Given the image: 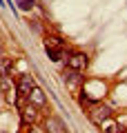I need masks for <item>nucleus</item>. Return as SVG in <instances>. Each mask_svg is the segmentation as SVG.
<instances>
[{"label":"nucleus","instance_id":"obj_5","mask_svg":"<svg viewBox=\"0 0 127 133\" xmlns=\"http://www.w3.org/2000/svg\"><path fill=\"white\" fill-rule=\"evenodd\" d=\"M20 113H22V120L25 122H31V124H36L38 120H40V107H36V104H31L27 100V104L20 109Z\"/></svg>","mask_w":127,"mask_h":133},{"label":"nucleus","instance_id":"obj_1","mask_svg":"<svg viewBox=\"0 0 127 133\" xmlns=\"http://www.w3.org/2000/svg\"><path fill=\"white\" fill-rule=\"evenodd\" d=\"M83 71H76L71 66H67L65 71H62V80H65V87L69 89V93L74 98H78V93L83 91V84H85V78L80 76Z\"/></svg>","mask_w":127,"mask_h":133},{"label":"nucleus","instance_id":"obj_8","mask_svg":"<svg viewBox=\"0 0 127 133\" xmlns=\"http://www.w3.org/2000/svg\"><path fill=\"white\" fill-rule=\"evenodd\" d=\"M47 56L51 58L54 62H60L62 58H65V53H62V47H47Z\"/></svg>","mask_w":127,"mask_h":133},{"label":"nucleus","instance_id":"obj_10","mask_svg":"<svg viewBox=\"0 0 127 133\" xmlns=\"http://www.w3.org/2000/svg\"><path fill=\"white\" fill-rule=\"evenodd\" d=\"M16 5H18L22 11H31L33 7H36V2H33V0H16Z\"/></svg>","mask_w":127,"mask_h":133},{"label":"nucleus","instance_id":"obj_11","mask_svg":"<svg viewBox=\"0 0 127 133\" xmlns=\"http://www.w3.org/2000/svg\"><path fill=\"white\" fill-rule=\"evenodd\" d=\"M123 133H127V131H123Z\"/></svg>","mask_w":127,"mask_h":133},{"label":"nucleus","instance_id":"obj_7","mask_svg":"<svg viewBox=\"0 0 127 133\" xmlns=\"http://www.w3.org/2000/svg\"><path fill=\"white\" fill-rule=\"evenodd\" d=\"M47 133H67V129L58 118H49L47 120Z\"/></svg>","mask_w":127,"mask_h":133},{"label":"nucleus","instance_id":"obj_4","mask_svg":"<svg viewBox=\"0 0 127 133\" xmlns=\"http://www.w3.org/2000/svg\"><path fill=\"white\" fill-rule=\"evenodd\" d=\"M67 60V66H71V69H76V71H85L87 66H89V56L83 51H74L69 58H65Z\"/></svg>","mask_w":127,"mask_h":133},{"label":"nucleus","instance_id":"obj_6","mask_svg":"<svg viewBox=\"0 0 127 133\" xmlns=\"http://www.w3.org/2000/svg\"><path fill=\"white\" fill-rule=\"evenodd\" d=\"M27 100L31 102V104L40 107V109H45V107H47V95H45V91H42L40 87H36V89L29 93V98H27Z\"/></svg>","mask_w":127,"mask_h":133},{"label":"nucleus","instance_id":"obj_3","mask_svg":"<svg viewBox=\"0 0 127 133\" xmlns=\"http://www.w3.org/2000/svg\"><path fill=\"white\" fill-rule=\"evenodd\" d=\"M16 89H18V95L29 98V93L36 89V80H33L29 73H20V76H18V82H16Z\"/></svg>","mask_w":127,"mask_h":133},{"label":"nucleus","instance_id":"obj_9","mask_svg":"<svg viewBox=\"0 0 127 133\" xmlns=\"http://www.w3.org/2000/svg\"><path fill=\"white\" fill-rule=\"evenodd\" d=\"M103 133H123V129H120V124H116V122H112V120H107V122L103 124Z\"/></svg>","mask_w":127,"mask_h":133},{"label":"nucleus","instance_id":"obj_2","mask_svg":"<svg viewBox=\"0 0 127 133\" xmlns=\"http://www.w3.org/2000/svg\"><path fill=\"white\" fill-rule=\"evenodd\" d=\"M87 115H89V120L96 127H103L107 120H112V109H109L107 104H103V102H94V104L87 109Z\"/></svg>","mask_w":127,"mask_h":133}]
</instances>
